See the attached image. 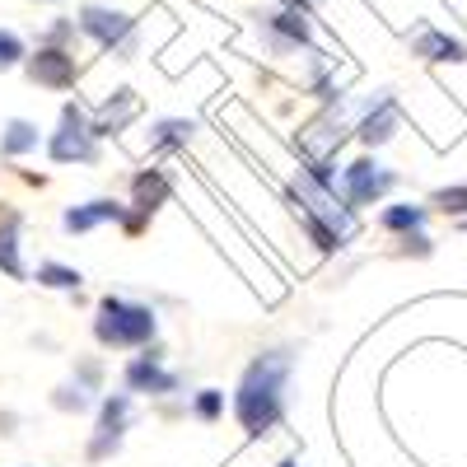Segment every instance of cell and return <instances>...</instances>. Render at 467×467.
Listing matches in <instances>:
<instances>
[{"mask_svg":"<svg viewBox=\"0 0 467 467\" xmlns=\"http://www.w3.org/2000/svg\"><path fill=\"white\" fill-rule=\"evenodd\" d=\"M290 379V356L285 350H266L244 369V383L234 393V411H239V425L248 431V440H262L271 425L281 420V388Z\"/></svg>","mask_w":467,"mask_h":467,"instance_id":"6da1fadb","label":"cell"},{"mask_svg":"<svg viewBox=\"0 0 467 467\" xmlns=\"http://www.w3.org/2000/svg\"><path fill=\"white\" fill-rule=\"evenodd\" d=\"M154 308L145 304H131V299H117L108 295L99 304V318H94V337L99 346H112V350H122V346H145L154 337Z\"/></svg>","mask_w":467,"mask_h":467,"instance_id":"7a4b0ae2","label":"cell"},{"mask_svg":"<svg viewBox=\"0 0 467 467\" xmlns=\"http://www.w3.org/2000/svg\"><path fill=\"white\" fill-rule=\"evenodd\" d=\"M75 28H80L85 37H94V43L103 52H112L117 61H131V52L140 43V37H136V19L127 10H112V5H85L80 19H75Z\"/></svg>","mask_w":467,"mask_h":467,"instance_id":"3957f363","label":"cell"},{"mask_svg":"<svg viewBox=\"0 0 467 467\" xmlns=\"http://www.w3.org/2000/svg\"><path fill=\"white\" fill-rule=\"evenodd\" d=\"M47 154H52L57 164H99V136L89 131L85 112L75 108V103L61 108V127L52 131Z\"/></svg>","mask_w":467,"mask_h":467,"instance_id":"277c9868","label":"cell"},{"mask_svg":"<svg viewBox=\"0 0 467 467\" xmlns=\"http://www.w3.org/2000/svg\"><path fill=\"white\" fill-rule=\"evenodd\" d=\"M257 28L266 37V47L271 52H299V47H314V28H308V15L295 10V5H276V10H266L257 15Z\"/></svg>","mask_w":467,"mask_h":467,"instance_id":"5b68a950","label":"cell"},{"mask_svg":"<svg viewBox=\"0 0 467 467\" xmlns=\"http://www.w3.org/2000/svg\"><path fill=\"white\" fill-rule=\"evenodd\" d=\"M28 80L43 85V89H75V80H80V61H75L70 47H52L43 43L37 52H28Z\"/></svg>","mask_w":467,"mask_h":467,"instance_id":"8992f818","label":"cell"},{"mask_svg":"<svg viewBox=\"0 0 467 467\" xmlns=\"http://www.w3.org/2000/svg\"><path fill=\"white\" fill-rule=\"evenodd\" d=\"M393 173H388L379 160H356V164H346L341 169V192H346V202L350 206H369L379 202L383 192H393Z\"/></svg>","mask_w":467,"mask_h":467,"instance_id":"52a82bcc","label":"cell"},{"mask_svg":"<svg viewBox=\"0 0 467 467\" xmlns=\"http://www.w3.org/2000/svg\"><path fill=\"white\" fill-rule=\"evenodd\" d=\"M127 420H131V398L117 393L103 402V416H99V431H94V444H89V458H108L117 453V444H122L127 435Z\"/></svg>","mask_w":467,"mask_h":467,"instance_id":"ba28073f","label":"cell"},{"mask_svg":"<svg viewBox=\"0 0 467 467\" xmlns=\"http://www.w3.org/2000/svg\"><path fill=\"white\" fill-rule=\"evenodd\" d=\"M407 43H411V57H420V61H449V66L467 61V43H462V37H449L444 28H431V24L407 33Z\"/></svg>","mask_w":467,"mask_h":467,"instance_id":"9c48e42d","label":"cell"},{"mask_svg":"<svg viewBox=\"0 0 467 467\" xmlns=\"http://www.w3.org/2000/svg\"><path fill=\"white\" fill-rule=\"evenodd\" d=\"M127 388L131 393H154V398H164L178 388V379L169 369H160V356H136L127 365Z\"/></svg>","mask_w":467,"mask_h":467,"instance_id":"30bf717a","label":"cell"},{"mask_svg":"<svg viewBox=\"0 0 467 467\" xmlns=\"http://www.w3.org/2000/svg\"><path fill=\"white\" fill-rule=\"evenodd\" d=\"M103 220H127V206L112 202V197H99V202H85V206H70V211L61 215V224H66L70 234H85V229H94V224H103Z\"/></svg>","mask_w":467,"mask_h":467,"instance_id":"8fae6325","label":"cell"},{"mask_svg":"<svg viewBox=\"0 0 467 467\" xmlns=\"http://www.w3.org/2000/svg\"><path fill=\"white\" fill-rule=\"evenodd\" d=\"M136 112H140L136 89H117V94H112V103H103V112L89 122V131H94V136H112V131H122Z\"/></svg>","mask_w":467,"mask_h":467,"instance_id":"7c38bea8","label":"cell"},{"mask_svg":"<svg viewBox=\"0 0 467 467\" xmlns=\"http://www.w3.org/2000/svg\"><path fill=\"white\" fill-rule=\"evenodd\" d=\"M393 131H398V103H393V99H379V103L360 117V140L374 150V145H383V140H393Z\"/></svg>","mask_w":467,"mask_h":467,"instance_id":"4fadbf2b","label":"cell"},{"mask_svg":"<svg viewBox=\"0 0 467 467\" xmlns=\"http://www.w3.org/2000/svg\"><path fill=\"white\" fill-rule=\"evenodd\" d=\"M131 206H136V215H154L164 202H169V178L160 173V169H145V173H136V182H131Z\"/></svg>","mask_w":467,"mask_h":467,"instance_id":"5bb4252c","label":"cell"},{"mask_svg":"<svg viewBox=\"0 0 467 467\" xmlns=\"http://www.w3.org/2000/svg\"><path fill=\"white\" fill-rule=\"evenodd\" d=\"M37 127L33 122H24V117H15V122L5 127V136H0V154L5 160H19V154H28V150H37Z\"/></svg>","mask_w":467,"mask_h":467,"instance_id":"9a60e30c","label":"cell"},{"mask_svg":"<svg viewBox=\"0 0 467 467\" xmlns=\"http://www.w3.org/2000/svg\"><path fill=\"white\" fill-rule=\"evenodd\" d=\"M0 266H5L15 281L24 276V266H19V215H5V224H0Z\"/></svg>","mask_w":467,"mask_h":467,"instance_id":"2e32d148","label":"cell"},{"mask_svg":"<svg viewBox=\"0 0 467 467\" xmlns=\"http://www.w3.org/2000/svg\"><path fill=\"white\" fill-rule=\"evenodd\" d=\"M379 224L388 229V234H416L420 224H425V206H388L383 215H379Z\"/></svg>","mask_w":467,"mask_h":467,"instance_id":"e0dca14e","label":"cell"},{"mask_svg":"<svg viewBox=\"0 0 467 467\" xmlns=\"http://www.w3.org/2000/svg\"><path fill=\"white\" fill-rule=\"evenodd\" d=\"M192 122H182V117H169V122H160L150 131V150H169V145H182V140H192Z\"/></svg>","mask_w":467,"mask_h":467,"instance_id":"ac0fdd59","label":"cell"},{"mask_svg":"<svg viewBox=\"0 0 467 467\" xmlns=\"http://www.w3.org/2000/svg\"><path fill=\"white\" fill-rule=\"evenodd\" d=\"M37 281H43L47 290H80V271H75V266H61V262H43V266H37Z\"/></svg>","mask_w":467,"mask_h":467,"instance_id":"d6986e66","label":"cell"},{"mask_svg":"<svg viewBox=\"0 0 467 467\" xmlns=\"http://www.w3.org/2000/svg\"><path fill=\"white\" fill-rule=\"evenodd\" d=\"M24 61H28V43H24L15 28H0V75L24 66Z\"/></svg>","mask_w":467,"mask_h":467,"instance_id":"ffe728a7","label":"cell"},{"mask_svg":"<svg viewBox=\"0 0 467 467\" xmlns=\"http://www.w3.org/2000/svg\"><path fill=\"white\" fill-rule=\"evenodd\" d=\"M192 411H197L202 420H215V416L224 411V393H220V388H202L197 402H192Z\"/></svg>","mask_w":467,"mask_h":467,"instance_id":"44dd1931","label":"cell"},{"mask_svg":"<svg viewBox=\"0 0 467 467\" xmlns=\"http://www.w3.org/2000/svg\"><path fill=\"white\" fill-rule=\"evenodd\" d=\"M52 402H57L61 411H85V407H89V393H85L80 383H66V388H57Z\"/></svg>","mask_w":467,"mask_h":467,"instance_id":"7402d4cb","label":"cell"},{"mask_svg":"<svg viewBox=\"0 0 467 467\" xmlns=\"http://www.w3.org/2000/svg\"><path fill=\"white\" fill-rule=\"evenodd\" d=\"M435 206L467 220V187H444V192H435Z\"/></svg>","mask_w":467,"mask_h":467,"instance_id":"603a6c76","label":"cell"},{"mask_svg":"<svg viewBox=\"0 0 467 467\" xmlns=\"http://www.w3.org/2000/svg\"><path fill=\"white\" fill-rule=\"evenodd\" d=\"M281 5H295V10H304V15H314L323 0H281Z\"/></svg>","mask_w":467,"mask_h":467,"instance_id":"cb8c5ba5","label":"cell"},{"mask_svg":"<svg viewBox=\"0 0 467 467\" xmlns=\"http://www.w3.org/2000/svg\"><path fill=\"white\" fill-rule=\"evenodd\" d=\"M281 467H299V462H281Z\"/></svg>","mask_w":467,"mask_h":467,"instance_id":"d4e9b609","label":"cell"},{"mask_svg":"<svg viewBox=\"0 0 467 467\" xmlns=\"http://www.w3.org/2000/svg\"><path fill=\"white\" fill-rule=\"evenodd\" d=\"M43 5H57V0H43Z\"/></svg>","mask_w":467,"mask_h":467,"instance_id":"484cf974","label":"cell"},{"mask_svg":"<svg viewBox=\"0 0 467 467\" xmlns=\"http://www.w3.org/2000/svg\"><path fill=\"white\" fill-rule=\"evenodd\" d=\"M462 229H467V220H462Z\"/></svg>","mask_w":467,"mask_h":467,"instance_id":"4316f807","label":"cell"}]
</instances>
